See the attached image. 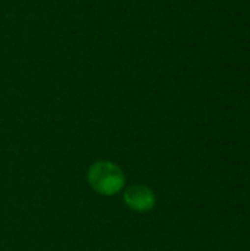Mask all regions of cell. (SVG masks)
Here are the masks:
<instances>
[{
  "mask_svg": "<svg viewBox=\"0 0 250 251\" xmlns=\"http://www.w3.org/2000/svg\"><path fill=\"white\" fill-rule=\"evenodd\" d=\"M87 181L91 190L97 194L112 197L122 191L125 185V175L116 163L99 160L88 168Z\"/></svg>",
  "mask_w": 250,
  "mask_h": 251,
  "instance_id": "cell-1",
  "label": "cell"
},
{
  "mask_svg": "<svg viewBox=\"0 0 250 251\" xmlns=\"http://www.w3.org/2000/svg\"><path fill=\"white\" fill-rule=\"evenodd\" d=\"M124 203L137 213H147L156 206V196L152 188L143 184H134L124 191Z\"/></svg>",
  "mask_w": 250,
  "mask_h": 251,
  "instance_id": "cell-2",
  "label": "cell"
}]
</instances>
